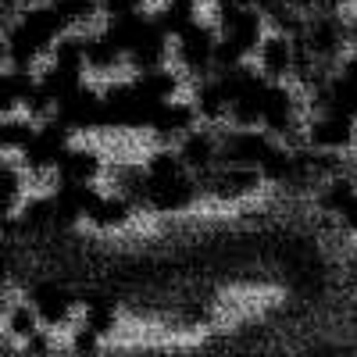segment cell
Returning <instances> with one entry per match:
<instances>
[{
	"mask_svg": "<svg viewBox=\"0 0 357 357\" xmlns=\"http://www.w3.org/2000/svg\"><path fill=\"white\" fill-rule=\"evenodd\" d=\"M347 47H350V50L357 54V18H354V22L347 25Z\"/></svg>",
	"mask_w": 357,
	"mask_h": 357,
	"instance_id": "cell-1",
	"label": "cell"
}]
</instances>
